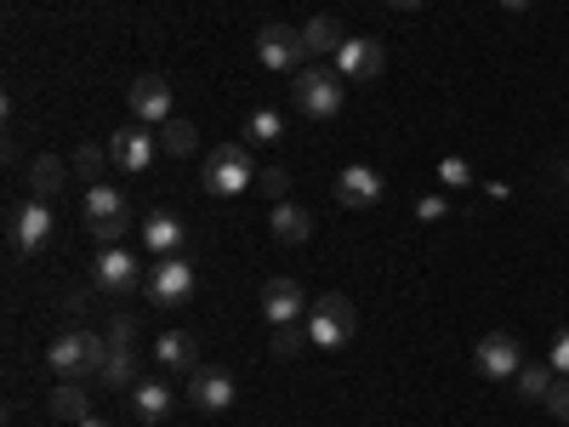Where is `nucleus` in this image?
Listing matches in <instances>:
<instances>
[{
    "label": "nucleus",
    "mask_w": 569,
    "mask_h": 427,
    "mask_svg": "<svg viewBox=\"0 0 569 427\" xmlns=\"http://www.w3.org/2000/svg\"><path fill=\"white\" fill-rule=\"evenodd\" d=\"M109 359V337L98 330H63V337L46 348V365H52L58 383H80V376H98Z\"/></svg>",
    "instance_id": "nucleus-1"
},
{
    "label": "nucleus",
    "mask_w": 569,
    "mask_h": 427,
    "mask_svg": "<svg viewBox=\"0 0 569 427\" xmlns=\"http://www.w3.org/2000/svg\"><path fill=\"white\" fill-rule=\"evenodd\" d=\"M251 182H257V160H251L246 142H217L211 160H206V177H200L206 195L211 200H233V195H246Z\"/></svg>",
    "instance_id": "nucleus-2"
},
{
    "label": "nucleus",
    "mask_w": 569,
    "mask_h": 427,
    "mask_svg": "<svg viewBox=\"0 0 569 427\" xmlns=\"http://www.w3.org/2000/svg\"><path fill=\"white\" fill-rule=\"evenodd\" d=\"M291 103L308 120H337L342 115V75L337 69H297L291 75Z\"/></svg>",
    "instance_id": "nucleus-3"
},
{
    "label": "nucleus",
    "mask_w": 569,
    "mask_h": 427,
    "mask_svg": "<svg viewBox=\"0 0 569 427\" xmlns=\"http://www.w3.org/2000/svg\"><path fill=\"white\" fill-rule=\"evenodd\" d=\"M80 217H86V228H91V240L120 246V240H126V222H131L126 188H114V182H91V195H86Z\"/></svg>",
    "instance_id": "nucleus-4"
},
{
    "label": "nucleus",
    "mask_w": 569,
    "mask_h": 427,
    "mask_svg": "<svg viewBox=\"0 0 569 427\" xmlns=\"http://www.w3.org/2000/svg\"><path fill=\"white\" fill-rule=\"evenodd\" d=\"M353 330H359V314H353V302H348L342 291H325V297L313 302V314H308V337H313V348L337 354V348L353 342Z\"/></svg>",
    "instance_id": "nucleus-5"
},
{
    "label": "nucleus",
    "mask_w": 569,
    "mask_h": 427,
    "mask_svg": "<svg viewBox=\"0 0 569 427\" xmlns=\"http://www.w3.org/2000/svg\"><path fill=\"white\" fill-rule=\"evenodd\" d=\"M142 297H149L154 308H182L188 297H194V262L188 257H154L149 279H142Z\"/></svg>",
    "instance_id": "nucleus-6"
},
{
    "label": "nucleus",
    "mask_w": 569,
    "mask_h": 427,
    "mask_svg": "<svg viewBox=\"0 0 569 427\" xmlns=\"http://www.w3.org/2000/svg\"><path fill=\"white\" fill-rule=\"evenodd\" d=\"M302 58H308L302 29H291V23H262V34H257V63H262V69H273V75H297Z\"/></svg>",
    "instance_id": "nucleus-7"
},
{
    "label": "nucleus",
    "mask_w": 569,
    "mask_h": 427,
    "mask_svg": "<svg viewBox=\"0 0 569 427\" xmlns=\"http://www.w3.org/2000/svg\"><path fill=\"white\" fill-rule=\"evenodd\" d=\"M142 285V268L126 246H103L98 262H91V291H103V297H126Z\"/></svg>",
    "instance_id": "nucleus-8"
},
{
    "label": "nucleus",
    "mask_w": 569,
    "mask_h": 427,
    "mask_svg": "<svg viewBox=\"0 0 569 427\" xmlns=\"http://www.w3.org/2000/svg\"><path fill=\"white\" fill-rule=\"evenodd\" d=\"M126 109H131L137 126H166V120H177V115H171V80H166V75H137L131 91H126Z\"/></svg>",
    "instance_id": "nucleus-9"
},
{
    "label": "nucleus",
    "mask_w": 569,
    "mask_h": 427,
    "mask_svg": "<svg viewBox=\"0 0 569 427\" xmlns=\"http://www.w3.org/2000/svg\"><path fill=\"white\" fill-rule=\"evenodd\" d=\"M7 246H12V257H34V251L52 246V206L29 200V206L12 217V228H7Z\"/></svg>",
    "instance_id": "nucleus-10"
},
{
    "label": "nucleus",
    "mask_w": 569,
    "mask_h": 427,
    "mask_svg": "<svg viewBox=\"0 0 569 427\" xmlns=\"http://www.w3.org/2000/svg\"><path fill=\"white\" fill-rule=\"evenodd\" d=\"M388 69V46L370 40V34H348L342 52H337V75L342 80H382Z\"/></svg>",
    "instance_id": "nucleus-11"
},
{
    "label": "nucleus",
    "mask_w": 569,
    "mask_h": 427,
    "mask_svg": "<svg viewBox=\"0 0 569 427\" xmlns=\"http://www.w3.org/2000/svg\"><path fill=\"white\" fill-rule=\"evenodd\" d=\"M472 365H479V376L501 383V376H518V370H525V348H518L512 330H490V337L479 342V354H472Z\"/></svg>",
    "instance_id": "nucleus-12"
},
{
    "label": "nucleus",
    "mask_w": 569,
    "mask_h": 427,
    "mask_svg": "<svg viewBox=\"0 0 569 427\" xmlns=\"http://www.w3.org/2000/svg\"><path fill=\"white\" fill-rule=\"evenodd\" d=\"M109 160H114V171H126V177L149 171V166H154V137H149V126H120L114 142H109Z\"/></svg>",
    "instance_id": "nucleus-13"
},
{
    "label": "nucleus",
    "mask_w": 569,
    "mask_h": 427,
    "mask_svg": "<svg viewBox=\"0 0 569 427\" xmlns=\"http://www.w3.org/2000/svg\"><path fill=\"white\" fill-rule=\"evenodd\" d=\"M382 171H370V166H342L337 171V206L348 211H370V206H382Z\"/></svg>",
    "instance_id": "nucleus-14"
},
{
    "label": "nucleus",
    "mask_w": 569,
    "mask_h": 427,
    "mask_svg": "<svg viewBox=\"0 0 569 427\" xmlns=\"http://www.w3.org/2000/svg\"><path fill=\"white\" fill-rule=\"evenodd\" d=\"M302 308H308V297H302V285L297 279H262V319L268 325H297L302 319Z\"/></svg>",
    "instance_id": "nucleus-15"
},
{
    "label": "nucleus",
    "mask_w": 569,
    "mask_h": 427,
    "mask_svg": "<svg viewBox=\"0 0 569 427\" xmlns=\"http://www.w3.org/2000/svg\"><path fill=\"white\" fill-rule=\"evenodd\" d=\"M188 399H194L200 410H228L233 405V376L228 370H211V365L188 370Z\"/></svg>",
    "instance_id": "nucleus-16"
},
{
    "label": "nucleus",
    "mask_w": 569,
    "mask_h": 427,
    "mask_svg": "<svg viewBox=\"0 0 569 427\" xmlns=\"http://www.w3.org/2000/svg\"><path fill=\"white\" fill-rule=\"evenodd\" d=\"M126 410H131L142 427H154V421H166V416H171V388H166V383H154V376H142V383L126 394Z\"/></svg>",
    "instance_id": "nucleus-17"
},
{
    "label": "nucleus",
    "mask_w": 569,
    "mask_h": 427,
    "mask_svg": "<svg viewBox=\"0 0 569 427\" xmlns=\"http://www.w3.org/2000/svg\"><path fill=\"white\" fill-rule=\"evenodd\" d=\"M142 246H149L154 257H182V222H177V211L142 217Z\"/></svg>",
    "instance_id": "nucleus-18"
},
{
    "label": "nucleus",
    "mask_w": 569,
    "mask_h": 427,
    "mask_svg": "<svg viewBox=\"0 0 569 427\" xmlns=\"http://www.w3.org/2000/svg\"><path fill=\"white\" fill-rule=\"evenodd\" d=\"M268 228H273V240H279V246H308V240H313V217H308L302 206H291V200H279V206H273Z\"/></svg>",
    "instance_id": "nucleus-19"
},
{
    "label": "nucleus",
    "mask_w": 569,
    "mask_h": 427,
    "mask_svg": "<svg viewBox=\"0 0 569 427\" xmlns=\"http://www.w3.org/2000/svg\"><path fill=\"white\" fill-rule=\"evenodd\" d=\"M154 359L166 370H200V342L188 337V330H166V337L154 342Z\"/></svg>",
    "instance_id": "nucleus-20"
},
{
    "label": "nucleus",
    "mask_w": 569,
    "mask_h": 427,
    "mask_svg": "<svg viewBox=\"0 0 569 427\" xmlns=\"http://www.w3.org/2000/svg\"><path fill=\"white\" fill-rule=\"evenodd\" d=\"M342 40H348V34H342L337 18H308V29H302V46H308L313 58H337Z\"/></svg>",
    "instance_id": "nucleus-21"
},
{
    "label": "nucleus",
    "mask_w": 569,
    "mask_h": 427,
    "mask_svg": "<svg viewBox=\"0 0 569 427\" xmlns=\"http://www.w3.org/2000/svg\"><path fill=\"white\" fill-rule=\"evenodd\" d=\"M103 388H120V394H131L137 383H142V376H137V354L131 348H109V359H103Z\"/></svg>",
    "instance_id": "nucleus-22"
},
{
    "label": "nucleus",
    "mask_w": 569,
    "mask_h": 427,
    "mask_svg": "<svg viewBox=\"0 0 569 427\" xmlns=\"http://www.w3.org/2000/svg\"><path fill=\"white\" fill-rule=\"evenodd\" d=\"M518 383V399H530V405H547V394H552V383H558V370L552 365H525L512 376Z\"/></svg>",
    "instance_id": "nucleus-23"
},
{
    "label": "nucleus",
    "mask_w": 569,
    "mask_h": 427,
    "mask_svg": "<svg viewBox=\"0 0 569 427\" xmlns=\"http://www.w3.org/2000/svg\"><path fill=\"white\" fill-rule=\"evenodd\" d=\"M46 405H52V416H63V421H86V416H91V399H86L80 383H58Z\"/></svg>",
    "instance_id": "nucleus-24"
},
{
    "label": "nucleus",
    "mask_w": 569,
    "mask_h": 427,
    "mask_svg": "<svg viewBox=\"0 0 569 427\" xmlns=\"http://www.w3.org/2000/svg\"><path fill=\"white\" fill-rule=\"evenodd\" d=\"M63 160L58 155H40L34 166H29V188H34V200H46V195H58V188H63Z\"/></svg>",
    "instance_id": "nucleus-25"
},
{
    "label": "nucleus",
    "mask_w": 569,
    "mask_h": 427,
    "mask_svg": "<svg viewBox=\"0 0 569 427\" xmlns=\"http://www.w3.org/2000/svg\"><path fill=\"white\" fill-rule=\"evenodd\" d=\"M308 348H313L308 325H273V354H279V359H297V354H308Z\"/></svg>",
    "instance_id": "nucleus-26"
},
{
    "label": "nucleus",
    "mask_w": 569,
    "mask_h": 427,
    "mask_svg": "<svg viewBox=\"0 0 569 427\" xmlns=\"http://www.w3.org/2000/svg\"><path fill=\"white\" fill-rule=\"evenodd\" d=\"M160 149L166 155H194V126H188V120H166V131H160Z\"/></svg>",
    "instance_id": "nucleus-27"
},
{
    "label": "nucleus",
    "mask_w": 569,
    "mask_h": 427,
    "mask_svg": "<svg viewBox=\"0 0 569 427\" xmlns=\"http://www.w3.org/2000/svg\"><path fill=\"white\" fill-rule=\"evenodd\" d=\"M246 137H251V142H279V137H284V120H279L273 109H257L251 126H246Z\"/></svg>",
    "instance_id": "nucleus-28"
},
{
    "label": "nucleus",
    "mask_w": 569,
    "mask_h": 427,
    "mask_svg": "<svg viewBox=\"0 0 569 427\" xmlns=\"http://www.w3.org/2000/svg\"><path fill=\"white\" fill-rule=\"evenodd\" d=\"M257 182H262V195H268L273 206H279L284 195H291V171H284V166H262V171H257Z\"/></svg>",
    "instance_id": "nucleus-29"
},
{
    "label": "nucleus",
    "mask_w": 569,
    "mask_h": 427,
    "mask_svg": "<svg viewBox=\"0 0 569 427\" xmlns=\"http://www.w3.org/2000/svg\"><path fill=\"white\" fill-rule=\"evenodd\" d=\"M103 160H109V155L98 149V142H80V149H74V171H80V177H98Z\"/></svg>",
    "instance_id": "nucleus-30"
},
{
    "label": "nucleus",
    "mask_w": 569,
    "mask_h": 427,
    "mask_svg": "<svg viewBox=\"0 0 569 427\" xmlns=\"http://www.w3.org/2000/svg\"><path fill=\"white\" fill-rule=\"evenodd\" d=\"M137 342V319L131 314H114L109 319V348H131Z\"/></svg>",
    "instance_id": "nucleus-31"
},
{
    "label": "nucleus",
    "mask_w": 569,
    "mask_h": 427,
    "mask_svg": "<svg viewBox=\"0 0 569 427\" xmlns=\"http://www.w3.org/2000/svg\"><path fill=\"white\" fill-rule=\"evenodd\" d=\"M547 410H552L558 421H569V376H558V383H552V394H547Z\"/></svg>",
    "instance_id": "nucleus-32"
},
{
    "label": "nucleus",
    "mask_w": 569,
    "mask_h": 427,
    "mask_svg": "<svg viewBox=\"0 0 569 427\" xmlns=\"http://www.w3.org/2000/svg\"><path fill=\"white\" fill-rule=\"evenodd\" d=\"M547 365H552L558 376H569V330H558V342H552V354H547Z\"/></svg>",
    "instance_id": "nucleus-33"
},
{
    "label": "nucleus",
    "mask_w": 569,
    "mask_h": 427,
    "mask_svg": "<svg viewBox=\"0 0 569 427\" xmlns=\"http://www.w3.org/2000/svg\"><path fill=\"white\" fill-rule=\"evenodd\" d=\"M439 177H445L450 188H467V182H472V171H467V160H445V166H439Z\"/></svg>",
    "instance_id": "nucleus-34"
},
{
    "label": "nucleus",
    "mask_w": 569,
    "mask_h": 427,
    "mask_svg": "<svg viewBox=\"0 0 569 427\" xmlns=\"http://www.w3.org/2000/svg\"><path fill=\"white\" fill-rule=\"evenodd\" d=\"M416 217H421V222H439V217H445V200H421Z\"/></svg>",
    "instance_id": "nucleus-35"
},
{
    "label": "nucleus",
    "mask_w": 569,
    "mask_h": 427,
    "mask_svg": "<svg viewBox=\"0 0 569 427\" xmlns=\"http://www.w3.org/2000/svg\"><path fill=\"white\" fill-rule=\"evenodd\" d=\"M501 7H507V12H525V7H536V0H501Z\"/></svg>",
    "instance_id": "nucleus-36"
},
{
    "label": "nucleus",
    "mask_w": 569,
    "mask_h": 427,
    "mask_svg": "<svg viewBox=\"0 0 569 427\" xmlns=\"http://www.w3.org/2000/svg\"><path fill=\"white\" fill-rule=\"evenodd\" d=\"M74 427H114V421H103V416H86V421H74Z\"/></svg>",
    "instance_id": "nucleus-37"
},
{
    "label": "nucleus",
    "mask_w": 569,
    "mask_h": 427,
    "mask_svg": "<svg viewBox=\"0 0 569 427\" xmlns=\"http://www.w3.org/2000/svg\"><path fill=\"white\" fill-rule=\"evenodd\" d=\"M388 7H405V12H416V7H421V0H388Z\"/></svg>",
    "instance_id": "nucleus-38"
}]
</instances>
